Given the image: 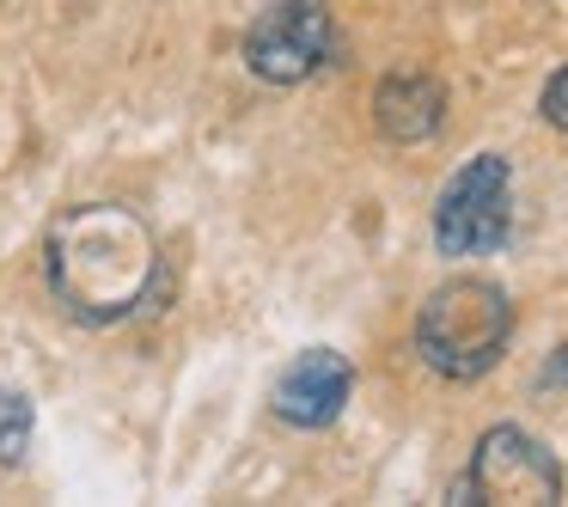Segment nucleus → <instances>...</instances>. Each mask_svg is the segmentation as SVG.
Listing matches in <instances>:
<instances>
[{
  "label": "nucleus",
  "instance_id": "nucleus-1",
  "mask_svg": "<svg viewBox=\"0 0 568 507\" xmlns=\"http://www.w3.org/2000/svg\"><path fill=\"white\" fill-rule=\"evenodd\" d=\"M43 270L50 287L74 318L87 324H111L129 306H141L153 282V239L135 214L123 209H68L50 226V245H43Z\"/></svg>",
  "mask_w": 568,
  "mask_h": 507
},
{
  "label": "nucleus",
  "instance_id": "nucleus-2",
  "mask_svg": "<svg viewBox=\"0 0 568 507\" xmlns=\"http://www.w3.org/2000/svg\"><path fill=\"white\" fill-rule=\"evenodd\" d=\"M507 336H514V300L483 275L440 282L416 312V355L453 385L483 379L507 355Z\"/></svg>",
  "mask_w": 568,
  "mask_h": 507
},
{
  "label": "nucleus",
  "instance_id": "nucleus-3",
  "mask_svg": "<svg viewBox=\"0 0 568 507\" xmlns=\"http://www.w3.org/2000/svg\"><path fill=\"white\" fill-rule=\"evenodd\" d=\"M514 226V165L501 153L465 160L434 196V245L440 257H489Z\"/></svg>",
  "mask_w": 568,
  "mask_h": 507
},
{
  "label": "nucleus",
  "instance_id": "nucleus-4",
  "mask_svg": "<svg viewBox=\"0 0 568 507\" xmlns=\"http://www.w3.org/2000/svg\"><path fill=\"white\" fill-rule=\"evenodd\" d=\"M458 501H501V507H550L562 501V465L544 440H531L526 428L501 422L477 440L470 470L458 483Z\"/></svg>",
  "mask_w": 568,
  "mask_h": 507
},
{
  "label": "nucleus",
  "instance_id": "nucleus-5",
  "mask_svg": "<svg viewBox=\"0 0 568 507\" xmlns=\"http://www.w3.org/2000/svg\"><path fill=\"white\" fill-rule=\"evenodd\" d=\"M336 50V26L324 0H270L245 31V68L263 87H300Z\"/></svg>",
  "mask_w": 568,
  "mask_h": 507
},
{
  "label": "nucleus",
  "instance_id": "nucleus-6",
  "mask_svg": "<svg viewBox=\"0 0 568 507\" xmlns=\"http://www.w3.org/2000/svg\"><path fill=\"white\" fill-rule=\"evenodd\" d=\"M348 392H355V367L336 348H306V355L287 361V373L275 379V416L287 428H331L348 409Z\"/></svg>",
  "mask_w": 568,
  "mask_h": 507
},
{
  "label": "nucleus",
  "instance_id": "nucleus-7",
  "mask_svg": "<svg viewBox=\"0 0 568 507\" xmlns=\"http://www.w3.org/2000/svg\"><path fill=\"white\" fill-rule=\"evenodd\" d=\"M373 123L397 148H422L446 123V87L434 74H385L373 87Z\"/></svg>",
  "mask_w": 568,
  "mask_h": 507
},
{
  "label": "nucleus",
  "instance_id": "nucleus-8",
  "mask_svg": "<svg viewBox=\"0 0 568 507\" xmlns=\"http://www.w3.org/2000/svg\"><path fill=\"white\" fill-rule=\"evenodd\" d=\"M31 446V397L0 385V465H19Z\"/></svg>",
  "mask_w": 568,
  "mask_h": 507
},
{
  "label": "nucleus",
  "instance_id": "nucleus-9",
  "mask_svg": "<svg viewBox=\"0 0 568 507\" xmlns=\"http://www.w3.org/2000/svg\"><path fill=\"white\" fill-rule=\"evenodd\" d=\"M538 111H544V123H550V129H562V135H568V62L556 68L550 80H544V99H538Z\"/></svg>",
  "mask_w": 568,
  "mask_h": 507
},
{
  "label": "nucleus",
  "instance_id": "nucleus-10",
  "mask_svg": "<svg viewBox=\"0 0 568 507\" xmlns=\"http://www.w3.org/2000/svg\"><path fill=\"white\" fill-rule=\"evenodd\" d=\"M538 385H544V392H568V343H562V348H556V355H550V361H544V373H538Z\"/></svg>",
  "mask_w": 568,
  "mask_h": 507
}]
</instances>
